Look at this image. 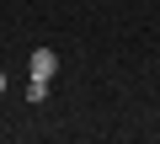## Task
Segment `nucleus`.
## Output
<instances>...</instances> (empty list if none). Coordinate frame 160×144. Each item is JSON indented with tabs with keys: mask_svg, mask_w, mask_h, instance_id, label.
<instances>
[{
	"mask_svg": "<svg viewBox=\"0 0 160 144\" xmlns=\"http://www.w3.org/2000/svg\"><path fill=\"white\" fill-rule=\"evenodd\" d=\"M27 75H32V80H53V75H59V53H53V48H32V53H27Z\"/></svg>",
	"mask_w": 160,
	"mask_h": 144,
	"instance_id": "f257e3e1",
	"label": "nucleus"
},
{
	"mask_svg": "<svg viewBox=\"0 0 160 144\" xmlns=\"http://www.w3.org/2000/svg\"><path fill=\"white\" fill-rule=\"evenodd\" d=\"M27 102H32V107L48 102V80H32V75H27Z\"/></svg>",
	"mask_w": 160,
	"mask_h": 144,
	"instance_id": "f03ea898",
	"label": "nucleus"
},
{
	"mask_svg": "<svg viewBox=\"0 0 160 144\" xmlns=\"http://www.w3.org/2000/svg\"><path fill=\"white\" fill-rule=\"evenodd\" d=\"M0 91H6V69H0Z\"/></svg>",
	"mask_w": 160,
	"mask_h": 144,
	"instance_id": "7ed1b4c3",
	"label": "nucleus"
}]
</instances>
